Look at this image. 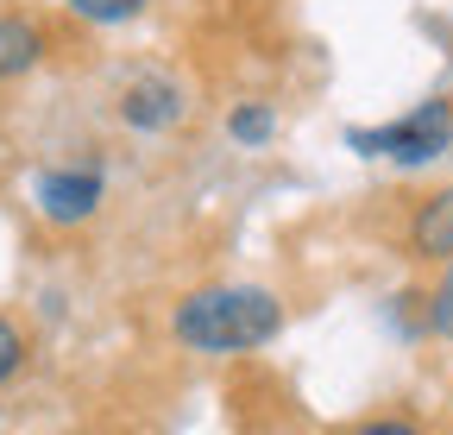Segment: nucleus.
<instances>
[{
	"instance_id": "obj_1",
	"label": "nucleus",
	"mask_w": 453,
	"mask_h": 435,
	"mask_svg": "<svg viewBox=\"0 0 453 435\" xmlns=\"http://www.w3.org/2000/svg\"><path fill=\"white\" fill-rule=\"evenodd\" d=\"M277 329H283V303L265 284H208V291H189L170 315V335L208 360L258 353L265 341H277Z\"/></svg>"
},
{
	"instance_id": "obj_2",
	"label": "nucleus",
	"mask_w": 453,
	"mask_h": 435,
	"mask_svg": "<svg viewBox=\"0 0 453 435\" xmlns=\"http://www.w3.org/2000/svg\"><path fill=\"white\" fill-rule=\"evenodd\" d=\"M347 145L359 158H390V165H428V158H441L453 145V101L434 95L422 107H410V114H396L384 127H353Z\"/></svg>"
},
{
	"instance_id": "obj_3",
	"label": "nucleus",
	"mask_w": 453,
	"mask_h": 435,
	"mask_svg": "<svg viewBox=\"0 0 453 435\" xmlns=\"http://www.w3.org/2000/svg\"><path fill=\"white\" fill-rule=\"evenodd\" d=\"M183 107H189L183 82L164 76V70H145V76H133V82L120 89V120H127L133 133H170V127L183 120Z\"/></svg>"
},
{
	"instance_id": "obj_4",
	"label": "nucleus",
	"mask_w": 453,
	"mask_h": 435,
	"mask_svg": "<svg viewBox=\"0 0 453 435\" xmlns=\"http://www.w3.org/2000/svg\"><path fill=\"white\" fill-rule=\"evenodd\" d=\"M32 202H38L44 221L76 228V221H88V214L101 208V171H88V165H70V171H38Z\"/></svg>"
},
{
	"instance_id": "obj_5",
	"label": "nucleus",
	"mask_w": 453,
	"mask_h": 435,
	"mask_svg": "<svg viewBox=\"0 0 453 435\" xmlns=\"http://www.w3.org/2000/svg\"><path fill=\"white\" fill-rule=\"evenodd\" d=\"M410 252L434 259V265L453 259V183L416 202V214H410Z\"/></svg>"
},
{
	"instance_id": "obj_6",
	"label": "nucleus",
	"mask_w": 453,
	"mask_h": 435,
	"mask_svg": "<svg viewBox=\"0 0 453 435\" xmlns=\"http://www.w3.org/2000/svg\"><path fill=\"white\" fill-rule=\"evenodd\" d=\"M38 58H44V26H32L26 13H0V82L38 70Z\"/></svg>"
},
{
	"instance_id": "obj_7",
	"label": "nucleus",
	"mask_w": 453,
	"mask_h": 435,
	"mask_svg": "<svg viewBox=\"0 0 453 435\" xmlns=\"http://www.w3.org/2000/svg\"><path fill=\"white\" fill-rule=\"evenodd\" d=\"M226 133H234L240 145H271V133H277L271 101H240L234 114H226Z\"/></svg>"
},
{
	"instance_id": "obj_8",
	"label": "nucleus",
	"mask_w": 453,
	"mask_h": 435,
	"mask_svg": "<svg viewBox=\"0 0 453 435\" xmlns=\"http://www.w3.org/2000/svg\"><path fill=\"white\" fill-rule=\"evenodd\" d=\"M151 0H70V13L88 19V26H133Z\"/></svg>"
},
{
	"instance_id": "obj_9",
	"label": "nucleus",
	"mask_w": 453,
	"mask_h": 435,
	"mask_svg": "<svg viewBox=\"0 0 453 435\" xmlns=\"http://www.w3.org/2000/svg\"><path fill=\"white\" fill-rule=\"evenodd\" d=\"M422 303H428V329L453 341V259L441 265V284H434V291H428Z\"/></svg>"
},
{
	"instance_id": "obj_10",
	"label": "nucleus",
	"mask_w": 453,
	"mask_h": 435,
	"mask_svg": "<svg viewBox=\"0 0 453 435\" xmlns=\"http://www.w3.org/2000/svg\"><path fill=\"white\" fill-rule=\"evenodd\" d=\"M26 366V335H19V322L13 315H0V385Z\"/></svg>"
},
{
	"instance_id": "obj_11",
	"label": "nucleus",
	"mask_w": 453,
	"mask_h": 435,
	"mask_svg": "<svg viewBox=\"0 0 453 435\" xmlns=\"http://www.w3.org/2000/svg\"><path fill=\"white\" fill-rule=\"evenodd\" d=\"M353 435H422V429H416L410 416H365Z\"/></svg>"
}]
</instances>
